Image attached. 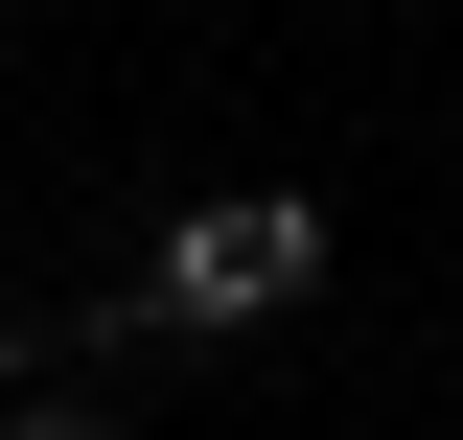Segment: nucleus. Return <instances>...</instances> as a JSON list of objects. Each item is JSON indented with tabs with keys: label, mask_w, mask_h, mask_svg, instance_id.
Instances as JSON below:
<instances>
[{
	"label": "nucleus",
	"mask_w": 463,
	"mask_h": 440,
	"mask_svg": "<svg viewBox=\"0 0 463 440\" xmlns=\"http://www.w3.org/2000/svg\"><path fill=\"white\" fill-rule=\"evenodd\" d=\"M301 278H325V209H279V186H255V209H185V232H163L139 325H255V301H301Z\"/></svg>",
	"instance_id": "1"
},
{
	"label": "nucleus",
	"mask_w": 463,
	"mask_h": 440,
	"mask_svg": "<svg viewBox=\"0 0 463 440\" xmlns=\"http://www.w3.org/2000/svg\"><path fill=\"white\" fill-rule=\"evenodd\" d=\"M0 440H93V417H47V394H24V417H0Z\"/></svg>",
	"instance_id": "2"
}]
</instances>
